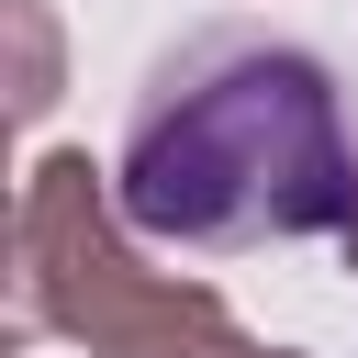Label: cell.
<instances>
[{
    "label": "cell",
    "instance_id": "3957f363",
    "mask_svg": "<svg viewBox=\"0 0 358 358\" xmlns=\"http://www.w3.org/2000/svg\"><path fill=\"white\" fill-rule=\"evenodd\" d=\"M0 34H11V123H45V112H56V90H67L56 11H45V0H0Z\"/></svg>",
    "mask_w": 358,
    "mask_h": 358
},
{
    "label": "cell",
    "instance_id": "7a4b0ae2",
    "mask_svg": "<svg viewBox=\"0 0 358 358\" xmlns=\"http://www.w3.org/2000/svg\"><path fill=\"white\" fill-rule=\"evenodd\" d=\"M11 336H67L78 358H302L235 324L213 280L145 268L112 168L90 145H45L11 201Z\"/></svg>",
    "mask_w": 358,
    "mask_h": 358
},
{
    "label": "cell",
    "instance_id": "277c9868",
    "mask_svg": "<svg viewBox=\"0 0 358 358\" xmlns=\"http://www.w3.org/2000/svg\"><path fill=\"white\" fill-rule=\"evenodd\" d=\"M336 257H347V268H358V201H347V224H336Z\"/></svg>",
    "mask_w": 358,
    "mask_h": 358
},
{
    "label": "cell",
    "instance_id": "6da1fadb",
    "mask_svg": "<svg viewBox=\"0 0 358 358\" xmlns=\"http://www.w3.org/2000/svg\"><path fill=\"white\" fill-rule=\"evenodd\" d=\"M112 190L145 246H190V257L336 235L358 201L347 90L324 56L280 34H190L134 90Z\"/></svg>",
    "mask_w": 358,
    "mask_h": 358
}]
</instances>
